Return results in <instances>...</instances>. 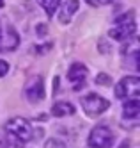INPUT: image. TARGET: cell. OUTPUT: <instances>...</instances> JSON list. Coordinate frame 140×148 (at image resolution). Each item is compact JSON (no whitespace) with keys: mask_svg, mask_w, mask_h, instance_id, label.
I'll list each match as a JSON object with an SVG mask.
<instances>
[{"mask_svg":"<svg viewBox=\"0 0 140 148\" xmlns=\"http://www.w3.org/2000/svg\"><path fill=\"white\" fill-rule=\"evenodd\" d=\"M5 148H23L32 139V125L23 118H13L5 123Z\"/></svg>","mask_w":140,"mask_h":148,"instance_id":"1","label":"cell"},{"mask_svg":"<svg viewBox=\"0 0 140 148\" xmlns=\"http://www.w3.org/2000/svg\"><path fill=\"white\" fill-rule=\"evenodd\" d=\"M135 30H137L135 14H133V11H130L115 20V27L110 29V38L117 39V41H124L128 38H131L135 34Z\"/></svg>","mask_w":140,"mask_h":148,"instance_id":"2","label":"cell"},{"mask_svg":"<svg viewBox=\"0 0 140 148\" xmlns=\"http://www.w3.org/2000/svg\"><path fill=\"white\" fill-rule=\"evenodd\" d=\"M114 145V134L110 129L99 125L94 127L89 134V146L91 148H112Z\"/></svg>","mask_w":140,"mask_h":148,"instance_id":"3","label":"cell"},{"mask_svg":"<svg viewBox=\"0 0 140 148\" xmlns=\"http://www.w3.org/2000/svg\"><path fill=\"white\" fill-rule=\"evenodd\" d=\"M80 102H82L83 111L89 116H99V114H103L106 109L110 107L108 100H105V98L98 97V95H94V93H89L87 97H83Z\"/></svg>","mask_w":140,"mask_h":148,"instance_id":"4","label":"cell"},{"mask_svg":"<svg viewBox=\"0 0 140 148\" xmlns=\"http://www.w3.org/2000/svg\"><path fill=\"white\" fill-rule=\"evenodd\" d=\"M140 93V79L138 77H124L115 86V97L117 98H137Z\"/></svg>","mask_w":140,"mask_h":148,"instance_id":"5","label":"cell"},{"mask_svg":"<svg viewBox=\"0 0 140 148\" xmlns=\"http://www.w3.org/2000/svg\"><path fill=\"white\" fill-rule=\"evenodd\" d=\"M20 45L18 32L9 23H0V52H13Z\"/></svg>","mask_w":140,"mask_h":148,"instance_id":"6","label":"cell"},{"mask_svg":"<svg viewBox=\"0 0 140 148\" xmlns=\"http://www.w3.org/2000/svg\"><path fill=\"white\" fill-rule=\"evenodd\" d=\"M25 97L27 100L30 102H41L45 98V84H43V79L41 77H32L27 86H25Z\"/></svg>","mask_w":140,"mask_h":148,"instance_id":"7","label":"cell"},{"mask_svg":"<svg viewBox=\"0 0 140 148\" xmlns=\"http://www.w3.org/2000/svg\"><path fill=\"white\" fill-rule=\"evenodd\" d=\"M87 75H89V70L85 68V64H82V62H74V64H71V68L68 70V79L74 84L76 89L82 86V84H85Z\"/></svg>","mask_w":140,"mask_h":148,"instance_id":"8","label":"cell"},{"mask_svg":"<svg viewBox=\"0 0 140 148\" xmlns=\"http://www.w3.org/2000/svg\"><path fill=\"white\" fill-rule=\"evenodd\" d=\"M76 11H78V0H66L62 9L59 11V22L60 23H69V20L73 18V14Z\"/></svg>","mask_w":140,"mask_h":148,"instance_id":"9","label":"cell"},{"mask_svg":"<svg viewBox=\"0 0 140 148\" xmlns=\"http://www.w3.org/2000/svg\"><path fill=\"white\" fill-rule=\"evenodd\" d=\"M73 112H74V107H73V103H69V102H57V103H53V107H51V114L57 116V118L69 116Z\"/></svg>","mask_w":140,"mask_h":148,"instance_id":"10","label":"cell"},{"mask_svg":"<svg viewBox=\"0 0 140 148\" xmlns=\"http://www.w3.org/2000/svg\"><path fill=\"white\" fill-rule=\"evenodd\" d=\"M122 114H124V118H137L140 114V102L137 98L128 100L122 107Z\"/></svg>","mask_w":140,"mask_h":148,"instance_id":"11","label":"cell"},{"mask_svg":"<svg viewBox=\"0 0 140 148\" xmlns=\"http://www.w3.org/2000/svg\"><path fill=\"white\" fill-rule=\"evenodd\" d=\"M39 4L43 5V9L46 11L48 16H53V14H55V9L60 4V0H39Z\"/></svg>","mask_w":140,"mask_h":148,"instance_id":"12","label":"cell"},{"mask_svg":"<svg viewBox=\"0 0 140 148\" xmlns=\"http://www.w3.org/2000/svg\"><path fill=\"white\" fill-rule=\"evenodd\" d=\"M112 79L108 77V75H105V73H99L98 77H96V84H99V86H110V82Z\"/></svg>","mask_w":140,"mask_h":148,"instance_id":"13","label":"cell"},{"mask_svg":"<svg viewBox=\"0 0 140 148\" xmlns=\"http://www.w3.org/2000/svg\"><path fill=\"white\" fill-rule=\"evenodd\" d=\"M45 148H66V145H64L62 141H59V139H48Z\"/></svg>","mask_w":140,"mask_h":148,"instance_id":"14","label":"cell"},{"mask_svg":"<svg viewBox=\"0 0 140 148\" xmlns=\"http://www.w3.org/2000/svg\"><path fill=\"white\" fill-rule=\"evenodd\" d=\"M112 0H87V4L94 5V7H98V5H106V4H110Z\"/></svg>","mask_w":140,"mask_h":148,"instance_id":"15","label":"cell"},{"mask_svg":"<svg viewBox=\"0 0 140 148\" xmlns=\"http://www.w3.org/2000/svg\"><path fill=\"white\" fill-rule=\"evenodd\" d=\"M7 71H9V64H7L5 61H2V59H0V77H4Z\"/></svg>","mask_w":140,"mask_h":148,"instance_id":"16","label":"cell"},{"mask_svg":"<svg viewBox=\"0 0 140 148\" xmlns=\"http://www.w3.org/2000/svg\"><path fill=\"white\" fill-rule=\"evenodd\" d=\"M0 148H5V139H0Z\"/></svg>","mask_w":140,"mask_h":148,"instance_id":"17","label":"cell"},{"mask_svg":"<svg viewBox=\"0 0 140 148\" xmlns=\"http://www.w3.org/2000/svg\"><path fill=\"white\" fill-rule=\"evenodd\" d=\"M0 7H4V0H0Z\"/></svg>","mask_w":140,"mask_h":148,"instance_id":"18","label":"cell"}]
</instances>
